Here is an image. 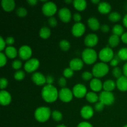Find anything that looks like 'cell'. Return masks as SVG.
I'll return each mask as SVG.
<instances>
[{"instance_id":"cell-1","label":"cell","mask_w":127,"mask_h":127,"mask_svg":"<svg viewBox=\"0 0 127 127\" xmlns=\"http://www.w3.org/2000/svg\"><path fill=\"white\" fill-rule=\"evenodd\" d=\"M58 94L57 88L53 85L46 84L43 87L41 92V95L44 101L48 103L55 102L58 98Z\"/></svg>"},{"instance_id":"cell-2","label":"cell","mask_w":127,"mask_h":127,"mask_svg":"<svg viewBox=\"0 0 127 127\" xmlns=\"http://www.w3.org/2000/svg\"><path fill=\"white\" fill-rule=\"evenodd\" d=\"M52 116V112L48 107L42 106L37 108L34 112L35 119L40 123H44L48 121Z\"/></svg>"},{"instance_id":"cell-3","label":"cell","mask_w":127,"mask_h":127,"mask_svg":"<svg viewBox=\"0 0 127 127\" xmlns=\"http://www.w3.org/2000/svg\"><path fill=\"white\" fill-rule=\"evenodd\" d=\"M109 71V66L107 63L100 62L94 64L92 69V73L96 78L105 76Z\"/></svg>"},{"instance_id":"cell-4","label":"cell","mask_w":127,"mask_h":127,"mask_svg":"<svg viewBox=\"0 0 127 127\" xmlns=\"http://www.w3.org/2000/svg\"><path fill=\"white\" fill-rule=\"evenodd\" d=\"M81 57L84 63L86 64H93L96 62L98 55L93 48H87L83 51Z\"/></svg>"},{"instance_id":"cell-5","label":"cell","mask_w":127,"mask_h":127,"mask_svg":"<svg viewBox=\"0 0 127 127\" xmlns=\"http://www.w3.org/2000/svg\"><path fill=\"white\" fill-rule=\"evenodd\" d=\"M98 57L101 62L106 63L107 62H110L115 56H114V51L110 47H105L100 50Z\"/></svg>"},{"instance_id":"cell-6","label":"cell","mask_w":127,"mask_h":127,"mask_svg":"<svg viewBox=\"0 0 127 127\" xmlns=\"http://www.w3.org/2000/svg\"><path fill=\"white\" fill-rule=\"evenodd\" d=\"M42 11L43 14L47 17H53L57 11V6L52 1H47L42 6Z\"/></svg>"},{"instance_id":"cell-7","label":"cell","mask_w":127,"mask_h":127,"mask_svg":"<svg viewBox=\"0 0 127 127\" xmlns=\"http://www.w3.org/2000/svg\"><path fill=\"white\" fill-rule=\"evenodd\" d=\"M99 101L105 105H111L115 102V96L112 92H101L99 94Z\"/></svg>"},{"instance_id":"cell-8","label":"cell","mask_w":127,"mask_h":127,"mask_svg":"<svg viewBox=\"0 0 127 127\" xmlns=\"http://www.w3.org/2000/svg\"><path fill=\"white\" fill-rule=\"evenodd\" d=\"M40 66V62L37 58H31L29 60L26 61V63L24 64L25 71L27 73H33L37 70Z\"/></svg>"},{"instance_id":"cell-9","label":"cell","mask_w":127,"mask_h":127,"mask_svg":"<svg viewBox=\"0 0 127 127\" xmlns=\"http://www.w3.org/2000/svg\"><path fill=\"white\" fill-rule=\"evenodd\" d=\"M73 93L71 90L68 88H63L60 89L58 94V98L62 102L65 103L69 102L73 98Z\"/></svg>"},{"instance_id":"cell-10","label":"cell","mask_w":127,"mask_h":127,"mask_svg":"<svg viewBox=\"0 0 127 127\" xmlns=\"http://www.w3.org/2000/svg\"><path fill=\"white\" fill-rule=\"evenodd\" d=\"M72 91H73V95L78 99H81L86 97L88 93L86 87L84 84H81V83H78L74 86Z\"/></svg>"},{"instance_id":"cell-11","label":"cell","mask_w":127,"mask_h":127,"mask_svg":"<svg viewBox=\"0 0 127 127\" xmlns=\"http://www.w3.org/2000/svg\"><path fill=\"white\" fill-rule=\"evenodd\" d=\"M18 55L22 60H29L32 55V48L27 45L21 46L18 50Z\"/></svg>"},{"instance_id":"cell-12","label":"cell","mask_w":127,"mask_h":127,"mask_svg":"<svg viewBox=\"0 0 127 127\" xmlns=\"http://www.w3.org/2000/svg\"><path fill=\"white\" fill-rule=\"evenodd\" d=\"M86 32V27L82 22L75 23L71 28V33L76 37H80L84 35Z\"/></svg>"},{"instance_id":"cell-13","label":"cell","mask_w":127,"mask_h":127,"mask_svg":"<svg viewBox=\"0 0 127 127\" xmlns=\"http://www.w3.org/2000/svg\"><path fill=\"white\" fill-rule=\"evenodd\" d=\"M99 42V37L95 33H89L84 38V44L88 48H93L97 45Z\"/></svg>"},{"instance_id":"cell-14","label":"cell","mask_w":127,"mask_h":127,"mask_svg":"<svg viewBox=\"0 0 127 127\" xmlns=\"http://www.w3.org/2000/svg\"><path fill=\"white\" fill-rule=\"evenodd\" d=\"M58 17L62 22L68 23L71 19V12L68 7H62L58 11Z\"/></svg>"},{"instance_id":"cell-15","label":"cell","mask_w":127,"mask_h":127,"mask_svg":"<svg viewBox=\"0 0 127 127\" xmlns=\"http://www.w3.org/2000/svg\"><path fill=\"white\" fill-rule=\"evenodd\" d=\"M12 100L11 95L6 90H1L0 92V104L2 106L9 105Z\"/></svg>"},{"instance_id":"cell-16","label":"cell","mask_w":127,"mask_h":127,"mask_svg":"<svg viewBox=\"0 0 127 127\" xmlns=\"http://www.w3.org/2000/svg\"><path fill=\"white\" fill-rule=\"evenodd\" d=\"M32 80L37 86H43L46 84V77L40 72H35L32 74Z\"/></svg>"},{"instance_id":"cell-17","label":"cell","mask_w":127,"mask_h":127,"mask_svg":"<svg viewBox=\"0 0 127 127\" xmlns=\"http://www.w3.org/2000/svg\"><path fill=\"white\" fill-rule=\"evenodd\" d=\"M80 114L83 119L88 120L94 115V109L90 105H84L81 109Z\"/></svg>"},{"instance_id":"cell-18","label":"cell","mask_w":127,"mask_h":127,"mask_svg":"<svg viewBox=\"0 0 127 127\" xmlns=\"http://www.w3.org/2000/svg\"><path fill=\"white\" fill-rule=\"evenodd\" d=\"M84 63L82 59L78 58H73L69 62V68H71L74 71H79L83 68Z\"/></svg>"},{"instance_id":"cell-19","label":"cell","mask_w":127,"mask_h":127,"mask_svg":"<svg viewBox=\"0 0 127 127\" xmlns=\"http://www.w3.org/2000/svg\"><path fill=\"white\" fill-rule=\"evenodd\" d=\"M90 88L94 93L100 92L103 89V83L99 78H93L90 81Z\"/></svg>"},{"instance_id":"cell-20","label":"cell","mask_w":127,"mask_h":127,"mask_svg":"<svg viewBox=\"0 0 127 127\" xmlns=\"http://www.w3.org/2000/svg\"><path fill=\"white\" fill-rule=\"evenodd\" d=\"M97 10L100 14H107L110 12L112 10L111 5L110 3L105 1L100 2L97 6Z\"/></svg>"},{"instance_id":"cell-21","label":"cell","mask_w":127,"mask_h":127,"mask_svg":"<svg viewBox=\"0 0 127 127\" xmlns=\"http://www.w3.org/2000/svg\"><path fill=\"white\" fill-rule=\"evenodd\" d=\"M1 4L2 8L6 12H11L16 7V2L14 0H2Z\"/></svg>"},{"instance_id":"cell-22","label":"cell","mask_w":127,"mask_h":127,"mask_svg":"<svg viewBox=\"0 0 127 127\" xmlns=\"http://www.w3.org/2000/svg\"><path fill=\"white\" fill-rule=\"evenodd\" d=\"M117 88L122 92L127 91V77L122 76L120 78L117 79Z\"/></svg>"},{"instance_id":"cell-23","label":"cell","mask_w":127,"mask_h":127,"mask_svg":"<svg viewBox=\"0 0 127 127\" xmlns=\"http://www.w3.org/2000/svg\"><path fill=\"white\" fill-rule=\"evenodd\" d=\"M88 26L89 28L93 31H97L100 29V22L98 21L96 17H91L89 18L87 21Z\"/></svg>"},{"instance_id":"cell-24","label":"cell","mask_w":127,"mask_h":127,"mask_svg":"<svg viewBox=\"0 0 127 127\" xmlns=\"http://www.w3.org/2000/svg\"><path fill=\"white\" fill-rule=\"evenodd\" d=\"M116 87V82L112 79H107L103 83V89L105 91L112 92Z\"/></svg>"},{"instance_id":"cell-25","label":"cell","mask_w":127,"mask_h":127,"mask_svg":"<svg viewBox=\"0 0 127 127\" xmlns=\"http://www.w3.org/2000/svg\"><path fill=\"white\" fill-rule=\"evenodd\" d=\"M4 50V54L6 55V57L9 58H11V59L15 58L17 57V55H18V51L13 46H7L5 48Z\"/></svg>"},{"instance_id":"cell-26","label":"cell","mask_w":127,"mask_h":127,"mask_svg":"<svg viewBox=\"0 0 127 127\" xmlns=\"http://www.w3.org/2000/svg\"><path fill=\"white\" fill-rule=\"evenodd\" d=\"M73 4L74 8L78 11H83L87 7V2L85 0H74Z\"/></svg>"},{"instance_id":"cell-27","label":"cell","mask_w":127,"mask_h":127,"mask_svg":"<svg viewBox=\"0 0 127 127\" xmlns=\"http://www.w3.org/2000/svg\"><path fill=\"white\" fill-rule=\"evenodd\" d=\"M86 99L87 101L91 104H95L99 101V95L93 91L89 92L87 93L86 95Z\"/></svg>"},{"instance_id":"cell-28","label":"cell","mask_w":127,"mask_h":127,"mask_svg":"<svg viewBox=\"0 0 127 127\" xmlns=\"http://www.w3.org/2000/svg\"><path fill=\"white\" fill-rule=\"evenodd\" d=\"M120 40L121 38H120V37L117 35H112L109 38V40H108V42H109V45H110V47H112V48H114V47H116L119 45V44L120 43Z\"/></svg>"},{"instance_id":"cell-29","label":"cell","mask_w":127,"mask_h":127,"mask_svg":"<svg viewBox=\"0 0 127 127\" xmlns=\"http://www.w3.org/2000/svg\"><path fill=\"white\" fill-rule=\"evenodd\" d=\"M51 35V31L48 27H42L39 31V36L40 38H43V39H47L49 38Z\"/></svg>"},{"instance_id":"cell-30","label":"cell","mask_w":127,"mask_h":127,"mask_svg":"<svg viewBox=\"0 0 127 127\" xmlns=\"http://www.w3.org/2000/svg\"><path fill=\"white\" fill-rule=\"evenodd\" d=\"M112 33L114 35L121 37L124 33V28L122 25L116 24L113 27Z\"/></svg>"},{"instance_id":"cell-31","label":"cell","mask_w":127,"mask_h":127,"mask_svg":"<svg viewBox=\"0 0 127 127\" xmlns=\"http://www.w3.org/2000/svg\"><path fill=\"white\" fill-rule=\"evenodd\" d=\"M109 19L110 20L111 22H119L122 18L121 14L119 12H117V11H114V12H112L109 14Z\"/></svg>"},{"instance_id":"cell-32","label":"cell","mask_w":127,"mask_h":127,"mask_svg":"<svg viewBox=\"0 0 127 127\" xmlns=\"http://www.w3.org/2000/svg\"><path fill=\"white\" fill-rule=\"evenodd\" d=\"M59 47L61 48L62 51L64 52H67L69 50L71 47V45L69 42H68L67 40L63 39L59 43Z\"/></svg>"},{"instance_id":"cell-33","label":"cell","mask_w":127,"mask_h":127,"mask_svg":"<svg viewBox=\"0 0 127 127\" xmlns=\"http://www.w3.org/2000/svg\"><path fill=\"white\" fill-rule=\"evenodd\" d=\"M117 55L120 60L127 61V47H124L119 50Z\"/></svg>"},{"instance_id":"cell-34","label":"cell","mask_w":127,"mask_h":127,"mask_svg":"<svg viewBox=\"0 0 127 127\" xmlns=\"http://www.w3.org/2000/svg\"><path fill=\"white\" fill-rule=\"evenodd\" d=\"M52 117L55 121L60 122L63 119V114L58 110H53L52 112Z\"/></svg>"},{"instance_id":"cell-35","label":"cell","mask_w":127,"mask_h":127,"mask_svg":"<svg viewBox=\"0 0 127 127\" xmlns=\"http://www.w3.org/2000/svg\"><path fill=\"white\" fill-rule=\"evenodd\" d=\"M112 73L113 76L114 78H117V79H119V78H120V77L123 76V71L118 66L114 68V69H112Z\"/></svg>"},{"instance_id":"cell-36","label":"cell","mask_w":127,"mask_h":127,"mask_svg":"<svg viewBox=\"0 0 127 127\" xmlns=\"http://www.w3.org/2000/svg\"><path fill=\"white\" fill-rule=\"evenodd\" d=\"M16 14L20 17H24L27 15V10L24 7H18L16 10Z\"/></svg>"},{"instance_id":"cell-37","label":"cell","mask_w":127,"mask_h":127,"mask_svg":"<svg viewBox=\"0 0 127 127\" xmlns=\"http://www.w3.org/2000/svg\"><path fill=\"white\" fill-rule=\"evenodd\" d=\"M14 78L17 81H22L25 78V73L22 70H18L14 74Z\"/></svg>"},{"instance_id":"cell-38","label":"cell","mask_w":127,"mask_h":127,"mask_svg":"<svg viewBox=\"0 0 127 127\" xmlns=\"http://www.w3.org/2000/svg\"><path fill=\"white\" fill-rule=\"evenodd\" d=\"M74 74V71L69 67L65 68L63 71V77L65 78H71Z\"/></svg>"},{"instance_id":"cell-39","label":"cell","mask_w":127,"mask_h":127,"mask_svg":"<svg viewBox=\"0 0 127 127\" xmlns=\"http://www.w3.org/2000/svg\"><path fill=\"white\" fill-rule=\"evenodd\" d=\"M93 76H93V73H91V72L89 71L83 72V73H82L81 75L82 79L84 81H91L93 79Z\"/></svg>"},{"instance_id":"cell-40","label":"cell","mask_w":127,"mask_h":127,"mask_svg":"<svg viewBox=\"0 0 127 127\" xmlns=\"http://www.w3.org/2000/svg\"><path fill=\"white\" fill-rule=\"evenodd\" d=\"M22 62L19 60H14L12 63V68L16 69V70L17 71L20 70L19 69L22 67Z\"/></svg>"},{"instance_id":"cell-41","label":"cell","mask_w":127,"mask_h":127,"mask_svg":"<svg viewBox=\"0 0 127 127\" xmlns=\"http://www.w3.org/2000/svg\"><path fill=\"white\" fill-rule=\"evenodd\" d=\"M7 57L2 52H0V66L3 67L7 63Z\"/></svg>"},{"instance_id":"cell-42","label":"cell","mask_w":127,"mask_h":127,"mask_svg":"<svg viewBox=\"0 0 127 127\" xmlns=\"http://www.w3.org/2000/svg\"><path fill=\"white\" fill-rule=\"evenodd\" d=\"M8 85V81L6 78H1L0 79V88L1 90H4Z\"/></svg>"},{"instance_id":"cell-43","label":"cell","mask_w":127,"mask_h":127,"mask_svg":"<svg viewBox=\"0 0 127 127\" xmlns=\"http://www.w3.org/2000/svg\"><path fill=\"white\" fill-rule=\"evenodd\" d=\"M105 105L101 102L99 101L97 103H95L94 105V110L97 112H102L104 110V108Z\"/></svg>"},{"instance_id":"cell-44","label":"cell","mask_w":127,"mask_h":127,"mask_svg":"<svg viewBox=\"0 0 127 127\" xmlns=\"http://www.w3.org/2000/svg\"><path fill=\"white\" fill-rule=\"evenodd\" d=\"M48 24L50 27H55L58 24V21H57V19L53 16V17H49V19H48Z\"/></svg>"},{"instance_id":"cell-45","label":"cell","mask_w":127,"mask_h":127,"mask_svg":"<svg viewBox=\"0 0 127 127\" xmlns=\"http://www.w3.org/2000/svg\"><path fill=\"white\" fill-rule=\"evenodd\" d=\"M120 58H119V57H118L117 55H115V57H114V58L110 62V64L112 66L114 67V68L117 67L118 64H119V62H120Z\"/></svg>"},{"instance_id":"cell-46","label":"cell","mask_w":127,"mask_h":127,"mask_svg":"<svg viewBox=\"0 0 127 127\" xmlns=\"http://www.w3.org/2000/svg\"><path fill=\"white\" fill-rule=\"evenodd\" d=\"M58 84L62 88H65L66 85L67 84V81L66 79V78L64 77H61V78H60L58 80Z\"/></svg>"},{"instance_id":"cell-47","label":"cell","mask_w":127,"mask_h":127,"mask_svg":"<svg viewBox=\"0 0 127 127\" xmlns=\"http://www.w3.org/2000/svg\"><path fill=\"white\" fill-rule=\"evenodd\" d=\"M73 20L76 22V23H78V22H81V21L82 20V16L80 14L76 12L73 15Z\"/></svg>"},{"instance_id":"cell-48","label":"cell","mask_w":127,"mask_h":127,"mask_svg":"<svg viewBox=\"0 0 127 127\" xmlns=\"http://www.w3.org/2000/svg\"><path fill=\"white\" fill-rule=\"evenodd\" d=\"M6 41L2 37H0V51H1V52H2V51L6 48Z\"/></svg>"},{"instance_id":"cell-49","label":"cell","mask_w":127,"mask_h":127,"mask_svg":"<svg viewBox=\"0 0 127 127\" xmlns=\"http://www.w3.org/2000/svg\"><path fill=\"white\" fill-rule=\"evenodd\" d=\"M5 41H6V45H7L8 46H12L15 42L14 38L12 37H7L5 40Z\"/></svg>"},{"instance_id":"cell-50","label":"cell","mask_w":127,"mask_h":127,"mask_svg":"<svg viewBox=\"0 0 127 127\" xmlns=\"http://www.w3.org/2000/svg\"><path fill=\"white\" fill-rule=\"evenodd\" d=\"M54 82V78L51 75H48L46 76V83L47 84L50 85H53V83Z\"/></svg>"},{"instance_id":"cell-51","label":"cell","mask_w":127,"mask_h":127,"mask_svg":"<svg viewBox=\"0 0 127 127\" xmlns=\"http://www.w3.org/2000/svg\"><path fill=\"white\" fill-rule=\"evenodd\" d=\"M100 30L104 33H107L110 31V27L107 24H103L102 26H100Z\"/></svg>"},{"instance_id":"cell-52","label":"cell","mask_w":127,"mask_h":127,"mask_svg":"<svg viewBox=\"0 0 127 127\" xmlns=\"http://www.w3.org/2000/svg\"><path fill=\"white\" fill-rule=\"evenodd\" d=\"M77 127H93V126L88 122H82L78 124Z\"/></svg>"},{"instance_id":"cell-53","label":"cell","mask_w":127,"mask_h":127,"mask_svg":"<svg viewBox=\"0 0 127 127\" xmlns=\"http://www.w3.org/2000/svg\"><path fill=\"white\" fill-rule=\"evenodd\" d=\"M121 40L122 41L123 43L127 44V32H124V34L121 36Z\"/></svg>"},{"instance_id":"cell-54","label":"cell","mask_w":127,"mask_h":127,"mask_svg":"<svg viewBox=\"0 0 127 127\" xmlns=\"http://www.w3.org/2000/svg\"><path fill=\"white\" fill-rule=\"evenodd\" d=\"M27 2H28L29 4H30L31 6H35L36 4L38 2V1L37 0H28L27 1Z\"/></svg>"},{"instance_id":"cell-55","label":"cell","mask_w":127,"mask_h":127,"mask_svg":"<svg viewBox=\"0 0 127 127\" xmlns=\"http://www.w3.org/2000/svg\"><path fill=\"white\" fill-rule=\"evenodd\" d=\"M122 71H123V74H124V76L127 77V62L125 64H124V66H123Z\"/></svg>"},{"instance_id":"cell-56","label":"cell","mask_w":127,"mask_h":127,"mask_svg":"<svg viewBox=\"0 0 127 127\" xmlns=\"http://www.w3.org/2000/svg\"><path fill=\"white\" fill-rule=\"evenodd\" d=\"M123 24H124V26L127 28V14L124 16V18H123Z\"/></svg>"},{"instance_id":"cell-57","label":"cell","mask_w":127,"mask_h":127,"mask_svg":"<svg viewBox=\"0 0 127 127\" xmlns=\"http://www.w3.org/2000/svg\"><path fill=\"white\" fill-rule=\"evenodd\" d=\"M91 2H93V4H99L100 2V1L99 0H92Z\"/></svg>"},{"instance_id":"cell-58","label":"cell","mask_w":127,"mask_h":127,"mask_svg":"<svg viewBox=\"0 0 127 127\" xmlns=\"http://www.w3.org/2000/svg\"><path fill=\"white\" fill-rule=\"evenodd\" d=\"M64 2L67 4H69V3H73V1H71V0H65L64 1Z\"/></svg>"},{"instance_id":"cell-59","label":"cell","mask_w":127,"mask_h":127,"mask_svg":"<svg viewBox=\"0 0 127 127\" xmlns=\"http://www.w3.org/2000/svg\"><path fill=\"white\" fill-rule=\"evenodd\" d=\"M57 127H67L66 126H65L64 125H59L58 126H57Z\"/></svg>"},{"instance_id":"cell-60","label":"cell","mask_w":127,"mask_h":127,"mask_svg":"<svg viewBox=\"0 0 127 127\" xmlns=\"http://www.w3.org/2000/svg\"><path fill=\"white\" fill-rule=\"evenodd\" d=\"M127 127V125H124V127Z\"/></svg>"}]
</instances>
